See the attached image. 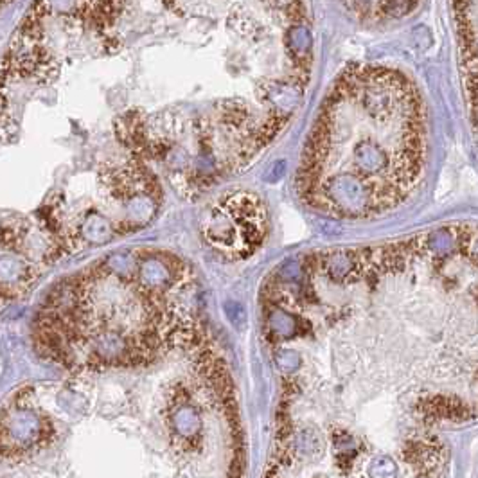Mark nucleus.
<instances>
[{"instance_id":"nucleus-1","label":"nucleus","mask_w":478,"mask_h":478,"mask_svg":"<svg viewBox=\"0 0 478 478\" xmlns=\"http://www.w3.org/2000/svg\"><path fill=\"white\" fill-rule=\"evenodd\" d=\"M426 161L424 108L403 74L354 67L325 98L297 171L304 204L338 218H373L403 204Z\"/></svg>"},{"instance_id":"nucleus-2","label":"nucleus","mask_w":478,"mask_h":478,"mask_svg":"<svg viewBox=\"0 0 478 478\" xmlns=\"http://www.w3.org/2000/svg\"><path fill=\"white\" fill-rule=\"evenodd\" d=\"M175 290L142 281L139 252L114 254L56 286L36 317V345L69 368L148 365L200 338L192 315L169 297Z\"/></svg>"},{"instance_id":"nucleus-3","label":"nucleus","mask_w":478,"mask_h":478,"mask_svg":"<svg viewBox=\"0 0 478 478\" xmlns=\"http://www.w3.org/2000/svg\"><path fill=\"white\" fill-rule=\"evenodd\" d=\"M200 228L212 250L228 261H241L254 254L267 238V205L254 192L231 191L204 212Z\"/></svg>"},{"instance_id":"nucleus-4","label":"nucleus","mask_w":478,"mask_h":478,"mask_svg":"<svg viewBox=\"0 0 478 478\" xmlns=\"http://www.w3.org/2000/svg\"><path fill=\"white\" fill-rule=\"evenodd\" d=\"M171 428L173 439L178 441V446H187V450H192V439H198L202 431L200 414L189 404H180L178 410L173 412Z\"/></svg>"},{"instance_id":"nucleus-5","label":"nucleus","mask_w":478,"mask_h":478,"mask_svg":"<svg viewBox=\"0 0 478 478\" xmlns=\"http://www.w3.org/2000/svg\"><path fill=\"white\" fill-rule=\"evenodd\" d=\"M264 98L275 106V114L288 117L293 110L295 105H298L302 98V86L290 85V83H275V85L264 86Z\"/></svg>"},{"instance_id":"nucleus-6","label":"nucleus","mask_w":478,"mask_h":478,"mask_svg":"<svg viewBox=\"0 0 478 478\" xmlns=\"http://www.w3.org/2000/svg\"><path fill=\"white\" fill-rule=\"evenodd\" d=\"M288 47L290 52L293 54V59L297 62L298 67H302V71H306L308 62H310V52L313 47V35H311L310 28L302 24H293L288 31Z\"/></svg>"},{"instance_id":"nucleus-7","label":"nucleus","mask_w":478,"mask_h":478,"mask_svg":"<svg viewBox=\"0 0 478 478\" xmlns=\"http://www.w3.org/2000/svg\"><path fill=\"white\" fill-rule=\"evenodd\" d=\"M416 4V0H380V11L387 16H403Z\"/></svg>"},{"instance_id":"nucleus-8","label":"nucleus","mask_w":478,"mask_h":478,"mask_svg":"<svg viewBox=\"0 0 478 478\" xmlns=\"http://www.w3.org/2000/svg\"><path fill=\"white\" fill-rule=\"evenodd\" d=\"M354 2H361V4H371L373 0H354Z\"/></svg>"}]
</instances>
